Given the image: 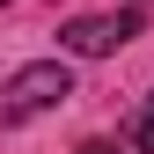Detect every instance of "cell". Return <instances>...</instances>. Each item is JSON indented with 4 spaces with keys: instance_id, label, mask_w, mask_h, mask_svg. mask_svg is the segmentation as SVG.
<instances>
[{
    "instance_id": "cell-5",
    "label": "cell",
    "mask_w": 154,
    "mask_h": 154,
    "mask_svg": "<svg viewBox=\"0 0 154 154\" xmlns=\"http://www.w3.org/2000/svg\"><path fill=\"white\" fill-rule=\"evenodd\" d=\"M0 8H8V0H0Z\"/></svg>"
},
{
    "instance_id": "cell-2",
    "label": "cell",
    "mask_w": 154,
    "mask_h": 154,
    "mask_svg": "<svg viewBox=\"0 0 154 154\" xmlns=\"http://www.w3.org/2000/svg\"><path fill=\"white\" fill-rule=\"evenodd\" d=\"M147 29V8H118V15H73V22L59 29V44L73 51V59H110L118 44H132V37Z\"/></svg>"
},
{
    "instance_id": "cell-4",
    "label": "cell",
    "mask_w": 154,
    "mask_h": 154,
    "mask_svg": "<svg viewBox=\"0 0 154 154\" xmlns=\"http://www.w3.org/2000/svg\"><path fill=\"white\" fill-rule=\"evenodd\" d=\"M81 154H118V147H110V140H88V147H81Z\"/></svg>"
},
{
    "instance_id": "cell-1",
    "label": "cell",
    "mask_w": 154,
    "mask_h": 154,
    "mask_svg": "<svg viewBox=\"0 0 154 154\" xmlns=\"http://www.w3.org/2000/svg\"><path fill=\"white\" fill-rule=\"evenodd\" d=\"M66 95H73V73L59 59H37V66H22V73L0 81V125H29L44 110H59Z\"/></svg>"
},
{
    "instance_id": "cell-3",
    "label": "cell",
    "mask_w": 154,
    "mask_h": 154,
    "mask_svg": "<svg viewBox=\"0 0 154 154\" xmlns=\"http://www.w3.org/2000/svg\"><path fill=\"white\" fill-rule=\"evenodd\" d=\"M125 140L140 147V154H154V95H147L140 110H132V125H125Z\"/></svg>"
}]
</instances>
